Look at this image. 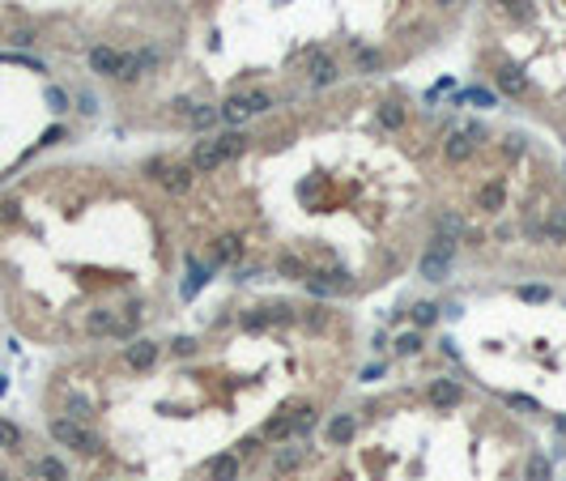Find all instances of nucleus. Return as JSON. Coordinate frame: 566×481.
Returning a JSON list of instances; mask_svg holds the SVG:
<instances>
[{"mask_svg": "<svg viewBox=\"0 0 566 481\" xmlns=\"http://www.w3.org/2000/svg\"><path fill=\"white\" fill-rule=\"evenodd\" d=\"M47 435L56 439L60 447H73V452H81V456H98V452H102V439H98L94 431H85L81 421H73V417H51V421H47Z\"/></svg>", "mask_w": 566, "mask_h": 481, "instance_id": "f257e3e1", "label": "nucleus"}, {"mask_svg": "<svg viewBox=\"0 0 566 481\" xmlns=\"http://www.w3.org/2000/svg\"><path fill=\"white\" fill-rule=\"evenodd\" d=\"M269 106H273V98H269L264 90H251V94H230L226 106H218V116H222L226 124H247L251 116L269 111Z\"/></svg>", "mask_w": 566, "mask_h": 481, "instance_id": "f03ea898", "label": "nucleus"}, {"mask_svg": "<svg viewBox=\"0 0 566 481\" xmlns=\"http://www.w3.org/2000/svg\"><path fill=\"white\" fill-rule=\"evenodd\" d=\"M451 256H455V239L434 235V239H430V247H426V256H422V277L443 281V277H447V264H451Z\"/></svg>", "mask_w": 566, "mask_h": 481, "instance_id": "7ed1b4c3", "label": "nucleus"}, {"mask_svg": "<svg viewBox=\"0 0 566 481\" xmlns=\"http://www.w3.org/2000/svg\"><path fill=\"white\" fill-rule=\"evenodd\" d=\"M162 358V345L158 341H149V337H136L132 345H124V366L136 370V375H145V370H153Z\"/></svg>", "mask_w": 566, "mask_h": 481, "instance_id": "20e7f679", "label": "nucleus"}, {"mask_svg": "<svg viewBox=\"0 0 566 481\" xmlns=\"http://www.w3.org/2000/svg\"><path fill=\"white\" fill-rule=\"evenodd\" d=\"M149 171H158L153 179H158V183H162L171 196H188V192H192V179H196L188 162H175V167H167V162H153Z\"/></svg>", "mask_w": 566, "mask_h": 481, "instance_id": "39448f33", "label": "nucleus"}, {"mask_svg": "<svg viewBox=\"0 0 566 481\" xmlns=\"http://www.w3.org/2000/svg\"><path fill=\"white\" fill-rule=\"evenodd\" d=\"M490 81H494V90H498V94H511V98H524V94H528V77H524V69L507 64V60H498V64H494Z\"/></svg>", "mask_w": 566, "mask_h": 481, "instance_id": "423d86ee", "label": "nucleus"}, {"mask_svg": "<svg viewBox=\"0 0 566 481\" xmlns=\"http://www.w3.org/2000/svg\"><path fill=\"white\" fill-rule=\"evenodd\" d=\"M302 60L311 64V81H316V85H337V81H341V69H337V60L328 56L324 47H306Z\"/></svg>", "mask_w": 566, "mask_h": 481, "instance_id": "0eeeda50", "label": "nucleus"}, {"mask_svg": "<svg viewBox=\"0 0 566 481\" xmlns=\"http://www.w3.org/2000/svg\"><path fill=\"white\" fill-rule=\"evenodd\" d=\"M188 167H192V175H209V171L226 167L218 137H213V141H196V149H192V158H188Z\"/></svg>", "mask_w": 566, "mask_h": 481, "instance_id": "6e6552de", "label": "nucleus"}, {"mask_svg": "<svg viewBox=\"0 0 566 481\" xmlns=\"http://www.w3.org/2000/svg\"><path fill=\"white\" fill-rule=\"evenodd\" d=\"M90 69L98 73V77H120V69H124V51H115V47H107V43H98V47H90Z\"/></svg>", "mask_w": 566, "mask_h": 481, "instance_id": "1a4fd4ad", "label": "nucleus"}, {"mask_svg": "<svg viewBox=\"0 0 566 481\" xmlns=\"http://www.w3.org/2000/svg\"><path fill=\"white\" fill-rule=\"evenodd\" d=\"M477 128H469V132H451L447 137V145H443V158H447V162L451 167H460V162H469V158L477 153Z\"/></svg>", "mask_w": 566, "mask_h": 481, "instance_id": "9d476101", "label": "nucleus"}, {"mask_svg": "<svg viewBox=\"0 0 566 481\" xmlns=\"http://www.w3.org/2000/svg\"><path fill=\"white\" fill-rule=\"evenodd\" d=\"M260 443H281V439H294V409L290 413H277L260 426V435H255Z\"/></svg>", "mask_w": 566, "mask_h": 481, "instance_id": "9b49d317", "label": "nucleus"}, {"mask_svg": "<svg viewBox=\"0 0 566 481\" xmlns=\"http://www.w3.org/2000/svg\"><path fill=\"white\" fill-rule=\"evenodd\" d=\"M426 396H430V405H439V409H455L460 400H465V392H460L455 379H430Z\"/></svg>", "mask_w": 566, "mask_h": 481, "instance_id": "f8f14e48", "label": "nucleus"}, {"mask_svg": "<svg viewBox=\"0 0 566 481\" xmlns=\"http://www.w3.org/2000/svg\"><path fill=\"white\" fill-rule=\"evenodd\" d=\"M324 435H328V447H345V443L358 435V417H353V413H337V417L328 421Z\"/></svg>", "mask_w": 566, "mask_h": 481, "instance_id": "ddd939ff", "label": "nucleus"}, {"mask_svg": "<svg viewBox=\"0 0 566 481\" xmlns=\"http://www.w3.org/2000/svg\"><path fill=\"white\" fill-rule=\"evenodd\" d=\"M204 473H209V481H234L239 477V456H213L209 464H204Z\"/></svg>", "mask_w": 566, "mask_h": 481, "instance_id": "4468645a", "label": "nucleus"}, {"mask_svg": "<svg viewBox=\"0 0 566 481\" xmlns=\"http://www.w3.org/2000/svg\"><path fill=\"white\" fill-rule=\"evenodd\" d=\"M111 328H115V311L98 307V311L85 315V333H90V337H111Z\"/></svg>", "mask_w": 566, "mask_h": 481, "instance_id": "2eb2a0df", "label": "nucleus"}, {"mask_svg": "<svg viewBox=\"0 0 566 481\" xmlns=\"http://www.w3.org/2000/svg\"><path fill=\"white\" fill-rule=\"evenodd\" d=\"M213 260H218V264H239V260H243V239H234V235L218 239V247H213Z\"/></svg>", "mask_w": 566, "mask_h": 481, "instance_id": "dca6fc26", "label": "nucleus"}, {"mask_svg": "<svg viewBox=\"0 0 566 481\" xmlns=\"http://www.w3.org/2000/svg\"><path fill=\"white\" fill-rule=\"evenodd\" d=\"M404 120H409V111H404V106H400V102H383V106H379V124H383L388 132H396V128H404Z\"/></svg>", "mask_w": 566, "mask_h": 481, "instance_id": "f3484780", "label": "nucleus"}, {"mask_svg": "<svg viewBox=\"0 0 566 481\" xmlns=\"http://www.w3.org/2000/svg\"><path fill=\"white\" fill-rule=\"evenodd\" d=\"M502 204V183L498 179H490V183H481L477 188V209H486V213H494Z\"/></svg>", "mask_w": 566, "mask_h": 481, "instance_id": "a211bd4d", "label": "nucleus"}, {"mask_svg": "<svg viewBox=\"0 0 566 481\" xmlns=\"http://www.w3.org/2000/svg\"><path fill=\"white\" fill-rule=\"evenodd\" d=\"M298 464H302V447H294V443L273 456V473H294Z\"/></svg>", "mask_w": 566, "mask_h": 481, "instance_id": "6ab92c4d", "label": "nucleus"}, {"mask_svg": "<svg viewBox=\"0 0 566 481\" xmlns=\"http://www.w3.org/2000/svg\"><path fill=\"white\" fill-rule=\"evenodd\" d=\"M34 473H38L43 481H69V468H64L56 456H43V460L34 464Z\"/></svg>", "mask_w": 566, "mask_h": 481, "instance_id": "aec40b11", "label": "nucleus"}, {"mask_svg": "<svg viewBox=\"0 0 566 481\" xmlns=\"http://www.w3.org/2000/svg\"><path fill=\"white\" fill-rule=\"evenodd\" d=\"M218 145H222V158L230 162V158H239V153L247 149V137H243V132H222V137H218Z\"/></svg>", "mask_w": 566, "mask_h": 481, "instance_id": "412c9836", "label": "nucleus"}, {"mask_svg": "<svg viewBox=\"0 0 566 481\" xmlns=\"http://www.w3.org/2000/svg\"><path fill=\"white\" fill-rule=\"evenodd\" d=\"M218 120H222V116H218V106H196V111H188V124H192V128H200V132H204V128H213Z\"/></svg>", "mask_w": 566, "mask_h": 481, "instance_id": "4be33fe9", "label": "nucleus"}, {"mask_svg": "<svg viewBox=\"0 0 566 481\" xmlns=\"http://www.w3.org/2000/svg\"><path fill=\"white\" fill-rule=\"evenodd\" d=\"M277 269H281V277H311V273H306V260L302 256H290V251L277 260Z\"/></svg>", "mask_w": 566, "mask_h": 481, "instance_id": "5701e85b", "label": "nucleus"}, {"mask_svg": "<svg viewBox=\"0 0 566 481\" xmlns=\"http://www.w3.org/2000/svg\"><path fill=\"white\" fill-rule=\"evenodd\" d=\"M553 473H549V460L541 456V452H532L528 456V481H549Z\"/></svg>", "mask_w": 566, "mask_h": 481, "instance_id": "b1692460", "label": "nucleus"}, {"mask_svg": "<svg viewBox=\"0 0 566 481\" xmlns=\"http://www.w3.org/2000/svg\"><path fill=\"white\" fill-rule=\"evenodd\" d=\"M379 64H383V56H379L375 47H362V51H358V73H375Z\"/></svg>", "mask_w": 566, "mask_h": 481, "instance_id": "393cba45", "label": "nucleus"}, {"mask_svg": "<svg viewBox=\"0 0 566 481\" xmlns=\"http://www.w3.org/2000/svg\"><path fill=\"white\" fill-rule=\"evenodd\" d=\"M460 230H465V222L455 218V213H439V235H447V239H455Z\"/></svg>", "mask_w": 566, "mask_h": 481, "instance_id": "a878e982", "label": "nucleus"}, {"mask_svg": "<svg viewBox=\"0 0 566 481\" xmlns=\"http://www.w3.org/2000/svg\"><path fill=\"white\" fill-rule=\"evenodd\" d=\"M136 56H141V73H153V69L162 64V51H158V47H141Z\"/></svg>", "mask_w": 566, "mask_h": 481, "instance_id": "bb28decb", "label": "nucleus"}, {"mask_svg": "<svg viewBox=\"0 0 566 481\" xmlns=\"http://www.w3.org/2000/svg\"><path fill=\"white\" fill-rule=\"evenodd\" d=\"M17 443H22V431H17L13 421L0 417V447H17Z\"/></svg>", "mask_w": 566, "mask_h": 481, "instance_id": "cd10ccee", "label": "nucleus"}, {"mask_svg": "<svg viewBox=\"0 0 566 481\" xmlns=\"http://www.w3.org/2000/svg\"><path fill=\"white\" fill-rule=\"evenodd\" d=\"M434 319H439V307H430V302H418V307H413V324H418V328L434 324Z\"/></svg>", "mask_w": 566, "mask_h": 481, "instance_id": "c85d7f7f", "label": "nucleus"}, {"mask_svg": "<svg viewBox=\"0 0 566 481\" xmlns=\"http://www.w3.org/2000/svg\"><path fill=\"white\" fill-rule=\"evenodd\" d=\"M64 409H69V417H73V421L90 417V400H85V396H69V400H64Z\"/></svg>", "mask_w": 566, "mask_h": 481, "instance_id": "c756f323", "label": "nucleus"}, {"mask_svg": "<svg viewBox=\"0 0 566 481\" xmlns=\"http://www.w3.org/2000/svg\"><path fill=\"white\" fill-rule=\"evenodd\" d=\"M302 319H306L311 328H324V324H328V311H324V307H306V315H302Z\"/></svg>", "mask_w": 566, "mask_h": 481, "instance_id": "7c9ffc66", "label": "nucleus"}, {"mask_svg": "<svg viewBox=\"0 0 566 481\" xmlns=\"http://www.w3.org/2000/svg\"><path fill=\"white\" fill-rule=\"evenodd\" d=\"M47 102H51V111H69V94L64 90H47Z\"/></svg>", "mask_w": 566, "mask_h": 481, "instance_id": "2f4dec72", "label": "nucleus"}, {"mask_svg": "<svg viewBox=\"0 0 566 481\" xmlns=\"http://www.w3.org/2000/svg\"><path fill=\"white\" fill-rule=\"evenodd\" d=\"M418 345H422V341H418V333H409V337H400V341H396V354H418Z\"/></svg>", "mask_w": 566, "mask_h": 481, "instance_id": "473e14b6", "label": "nucleus"}, {"mask_svg": "<svg viewBox=\"0 0 566 481\" xmlns=\"http://www.w3.org/2000/svg\"><path fill=\"white\" fill-rule=\"evenodd\" d=\"M494 5L511 9V13H516V18H524V13H528V0H494Z\"/></svg>", "mask_w": 566, "mask_h": 481, "instance_id": "72a5a7b5", "label": "nucleus"}, {"mask_svg": "<svg viewBox=\"0 0 566 481\" xmlns=\"http://www.w3.org/2000/svg\"><path fill=\"white\" fill-rule=\"evenodd\" d=\"M200 286H204V269H196V273H192V277H188V286H183V294H188V298H192V294H196V290H200Z\"/></svg>", "mask_w": 566, "mask_h": 481, "instance_id": "f704fd0d", "label": "nucleus"}, {"mask_svg": "<svg viewBox=\"0 0 566 481\" xmlns=\"http://www.w3.org/2000/svg\"><path fill=\"white\" fill-rule=\"evenodd\" d=\"M192 349H196V341H192V337H179V341H175V354H179V358H188Z\"/></svg>", "mask_w": 566, "mask_h": 481, "instance_id": "c9c22d12", "label": "nucleus"}, {"mask_svg": "<svg viewBox=\"0 0 566 481\" xmlns=\"http://www.w3.org/2000/svg\"><path fill=\"white\" fill-rule=\"evenodd\" d=\"M13 43H17V47H30V43H34V30H13Z\"/></svg>", "mask_w": 566, "mask_h": 481, "instance_id": "e433bc0d", "label": "nucleus"}, {"mask_svg": "<svg viewBox=\"0 0 566 481\" xmlns=\"http://www.w3.org/2000/svg\"><path fill=\"white\" fill-rule=\"evenodd\" d=\"M520 294H524V298H532V302H541V298H549V290H541V286H537V290H520Z\"/></svg>", "mask_w": 566, "mask_h": 481, "instance_id": "4c0bfd02", "label": "nucleus"}, {"mask_svg": "<svg viewBox=\"0 0 566 481\" xmlns=\"http://www.w3.org/2000/svg\"><path fill=\"white\" fill-rule=\"evenodd\" d=\"M439 5H443V9H455V5H460V0H439Z\"/></svg>", "mask_w": 566, "mask_h": 481, "instance_id": "58836bf2", "label": "nucleus"}]
</instances>
